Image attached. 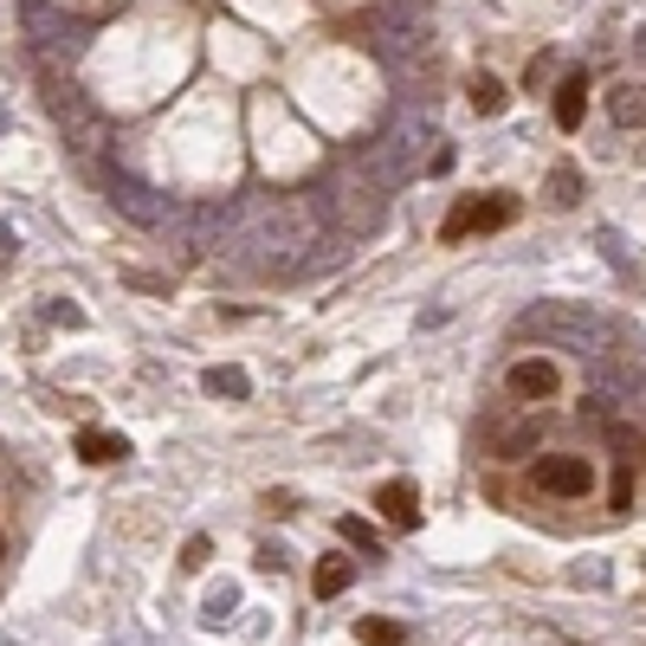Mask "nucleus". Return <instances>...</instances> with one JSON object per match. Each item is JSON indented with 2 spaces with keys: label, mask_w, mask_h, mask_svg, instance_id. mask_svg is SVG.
I'll return each instance as SVG.
<instances>
[{
  "label": "nucleus",
  "mask_w": 646,
  "mask_h": 646,
  "mask_svg": "<svg viewBox=\"0 0 646 646\" xmlns=\"http://www.w3.org/2000/svg\"><path fill=\"white\" fill-rule=\"evenodd\" d=\"M531 485L543 498H563V504H582L595 492V465L582 453H536L531 459Z\"/></svg>",
  "instance_id": "nucleus-1"
},
{
  "label": "nucleus",
  "mask_w": 646,
  "mask_h": 646,
  "mask_svg": "<svg viewBox=\"0 0 646 646\" xmlns=\"http://www.w3.org/2000/svg\"><path fill=\"white\" fill-rule=\"evenodd\" d=\"M517 221V201L511 194H465L453 214H447V227H440V239H472V233H498Z\"/></svg>",
  "instance_id": "nucleus-2"
},
{
  "label": "nucleus",
  "mask_w": 646,
  "mask_h": 646,
  "mask_svg": "<svg viewBox=\"0 0 646 646\" xmlns=\"http://www.w3.org/2000/svg\"><path fill=\"white\" fill-rule=\"evenodd\" d=\"M563 388V369L550 362V356H517L511 369H504V394L511 401H550Z\"/></svg>",
  "instance_id": "nucleus-3"
},
{
  "label": "nucleus",
  "mask_w": 646,
  "mask_h": 646,
  "mask_svg": "<svg viewBox=\"0 0 646 646\" xmlns=\"http://www.w3.org/2000/svg\"><path fill=\"white\" fill-rule=\"evenodd\" d=\"M376 511L394 524V531H414L420 524V492H414V479H388L376 492Z\"/></svg>",
  "instance_id": "nucleus-4"
},
{
  "label": "nucleus",
  "mask_w": 646,
  "mask_h": 646,
  "mask_svg": "<svg viewBox=\"0 0 646 646\" xmlns=\"http://www.w3.org/2000/svg\"><path fill=\"white\" fill-rule=\"evenodd\" d=\"M78 459L84 465H116V459H130V440L123 433H104V427H84L78 433Z\"/></svg>",
  "instance_id": "nucleus-5"
},
{
  "label": "nucleus",
  "mask_w": 646,
  "mask_h": 646,
  "mask_svg": "<svg viewBox=\"0 0 646 646\" xmlns=\"http://www.w3.org/2000/svg\"><path fill=\"white\" fill-rule=\"evenodd\" d=\"M582 111H588V78H556V130H582Z\"/></svg>",
  "instance_id": "nucleus-6"
},
{
  "label": "nucleus",
  "mask_w": 646,
  "mask_h": 646,
  "mask_svg": "<svg viewBox=\"0 0 646 646\" xmlns=\"http://www.w3.org/2000/svg\"><path fill=\"white\" fill-rule=\"evenodd\" d=\"M608 116L621 123V130H640V123H646V84H634V78H627V84H614V91H608Z\"/></svg>",
  "instance_id": "nucleus-7"
},
{
  "label": "nucleus",
  "mask_w": 646,
  "mask_h": 646,
  "mask_svg": "<svg viewBox=\"0 0 646 646\" xmlns=\"http://www.w3.org/2000/svg\"><path fill=\"white\" fill-rule=\"evenodd\" d=\"M356 582V563L349 556H324L317 570H310V588H317V602H330V595H342Z\"/></svg>",
  "instance_id": "nucleus-8"
},
{
  "label": "nucleus",
  "mask_w": 646,
  "mask_h": 646,
  "mask_svg": "<svg viewBox=\"0 0 646 646\" xmlns=\"http://www.w3.org/2000/svg\"><path fill=\"white\" fill-rule=\"evenodd\" d=\"M536 440H543V420H517V427H504V433H492V453H498V459L536 453Z\"/></svg>",
  "instance_id": "nucleus-9"
},
{
  "label": "nucleus",
  "mask_w": 646,
  "mask_h": 646,
  "mask_svg": "<svg viewBox=\"0 0 646 646\" xmlns=\"http://www.w3.org/2000/svg\"><path fill=\"white\" fill-rule=\"evenodd\" d=\"M504 104H511L504 78H492V72H479V78H472V111H479V116H498Z\"/></svg>",
  "instance_id": "nucleus-10"
},
{
  "label": "nucleus",
  "mask_w": 646,
  "mask_h": 646,
  "mask_svg": "<svg viewBox=\"0 0 646 646\" xmlns=\"http://www.w3.org/2000/svg\"><path fill=\"white\" fill-rule=\"evenodd\" d=\"M356 640H362V646H408V627H401V621H376V614H369V621H356Z\"/></svg>",
  "instance_id": "nucleus-11"
},
{
  "label": "nucleus",
  "mask_w": 646,
  "mask_h": 646,
  "mask_svg": "<svg viewBox=\"0 0 646 646\" xmlns=\"http://www.w3.org/2000/svg\"><path fill=\"white\" fill-rule=\"evenodd\" d=\"M575 201H582V175H575L570 162L550 168V207H575Z\"/></svg>",
  "instance_id": "nucleus-12"
},
{
  "label": "nucleus",
  "mask_w": 646,
  "mask_h": 646,
  "mask_svg": "<svg viewBox=\"0 0 646 646\" xmlns=\"http://www.w3.org/2000/svg\"><path fill=\"white\" fill-rule=\"evenodd\" d=\"M246 369H207V394H227V401H246Z\"/></svg>",
  "instance_id": "nucleus-13"
},
{
  "label": "nucleus",
  "mask_w": 646,
  "mask_h": 646,
  "mask_svg": "<svg viewBox=\"0 0 646 646\" xmlns=\"http://www.w3.org/2000/svg\"><path fill=\"white\" fill-rule=\"evenodd\" d=\"M337 531H342V543H356V550H369V556H381V543H376V531H369V524H362V517H342Z\"/></svg>",
  "instance_id": "nucleus-14"
},
{
  "label": "nucleus",
  "mask_w": 646,
  "mask_h": 646,
  "mask_svg": "<svg viewBox=\"0 0 646 646\" xmlns=\"http://www.w3.org/2000/svg\"><path fill=\"white\" fill-rule=\"evenodd\" d=\"M207 556H214V543H207V536H188V550H182V570H207Z\"/></svg>",
  "instance_id": "nucleus-15"
},
{
  "label": "nucleus",
  "mask_w": 646,
  "mask_h": 646,
  "mask_svg": "<svg viewBox=\"0 0 646 646\" xmlns=\"http://www.w3.org/2000/svg\"><path fill=\"white\" fill-rule=\"evenodd\" d=\"M0 556H7V536H0Z\"/></svg>",
  "instance_id": "nucleus-16"
}]
</instances>
